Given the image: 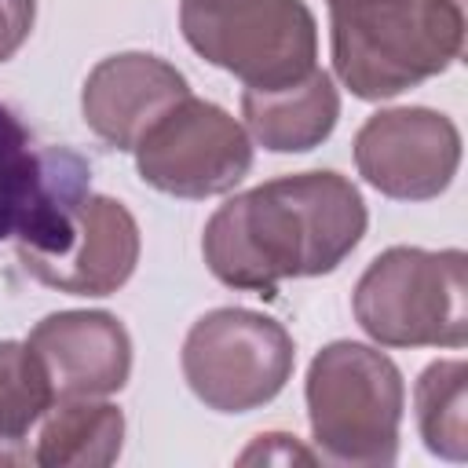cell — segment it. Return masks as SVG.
<instances>
[{
	"label": "cell",
	"mask_w": 468,
	"mask_h": 468,
	"mask_svg": "<svg viewBox=\"0 0 468 468\" xmlns=\"http://www.w3.org/2000/svg\"><path fill=\"white\" fill-rule=\"evenodd\" d=\"M358 186L329 168L267 179L219 205L201 234L208 271L245 292L271 296L285 278L336 271L366 234Z\"/></svg>",
	"instance_id": "cell-1"
},
{
	"label": "cell",
	"mask_w": 468,
	"mask_h": 468,
	"mask_svg": "<svg viewBox=\"0 0 468 468\" xmlns=\"http://www.w3.org/2000/svg\"><path fill=\"white\" fill-rule=\"evenodd\" d=\"M329 26L333 69L366 102L446 73L464 51V0H344Z\"/></svg>",
	"instance_id": "cell-2"
},
{
	"label": "cell",
	"mask_w": 468,
	"mask_h": 468,
	"mask_svg": "<svg viewBox=\"0 0 468 468\" xmlns=\"http://www.w3.org/2000/svg\"><path fill=\"white\" fill-rule=\"evenodd\" d=\"M311 439L329 461L391 464L399 457V428L406 384L399 366L355 340L325 344L307 366Z\"/></svg>",
	"instance_id": "cell-3"
},
{
	"label": "cell",
	"mask_w": 468,
	"mask_h": 468,
	"mask_svg": "<svg viewBox=\"0 0 468 468\" xmlns=\"http://www.w3.org/2000/svg\"><path fill=\"white\" fill-rule=\"evenodd\" d=\"M351 307L380 347H464L468 256L461 249H384L362 271Z\"/></svg>",
	"instance_id": "cell-4"
},
{
	"label": "cell",
	"mask_w": 468,
	"mask_h": 468,
	"mask_svg": "<svg viewBox=\"0 0 468 468\" xmlns=\"http://www.w3.org/2000/svg\"><path fill=\"white\" fill-rule=\"evenodd\" d=\"M179 29L245 88L296 84L318 58V22L303 0H179Z\"/></svg>",
	"instance_id": "cell-5"
},
{
	"label": "cell",
	"mask_w": 468,
	"mask_h": 468,
	"mask_svg": "<svg viewBox=\"0 0 468 468\" xmlns=\"http://www.w3.org/2000/svg\"><path fill=\"white\" fill-rule=\"evenodd\" d=\"M296 347L282 322L249 307L201 314L183 340V377L216 413H249L292 377Z\"/></svg>",
	"instance_id": "cell-6"
},
{
	"label": "cell",
	"mask_w": 468,
	"mask_h": 468,
	"mask_svg": "<svg viewBox=\"0 0 468 468\" xmlns=\"http://www.w3.org/2000/svg\"><path fill=\"white\" fill-rule=\"evenodd\" d=\"M143 183L172 197H216L234 190L252 168L249 132L208 99H179L135 143Z\"/></svg>",
	"instance_id": "cell-7"
},
{
	"label": "cell",
	"mask_w": 468,
	"mask_h": 468,
	"mask_svg": "<svg viewBox=\"0 0 468 468\" xmlns=\"http://www.w3.org/2000/svg\"><path fill=\"white\" fill-rule=\"evenodd\" d=\"M355 165L373 190L399 201H428L457 176L461 132L428 106L380 110L355 135Z\"/></svg>",
	"instance_id": "cell-8"
},
{
	"label": "cell",
	"mask_w": 468,
	"mask_h": 468,
	"mask_svg": "<svg viewBox=\"0 0 468 468\" xmlns=\"http://www.w3.org/2000/svg\"><path fill=\"white\" fill-rule=\"evenodd\" d=\"M139 263V223L135 216L106 197L84 194L62 227L55 249L26 267L40 285L69 296H110Z\"/></svg>",
	"instance_id": "cell-9"
},
{
	"label": "cell",
	"mask_w": 468,
	"mask_h": 468,
	"mask_svg": "<svg viewBox=\"0 0 468 468\" xmlns=\"http://www.w3.org/2000/svg\"><path fill=\"white\" fill-rule=\"evenodd\" d=\"M40 358L55 402L102 399L128 384L132 336L110 311H55L26 340Z\"/></svg>",
	"instance_id": "cell-10"
},
{
	"label": "cell",
	"mask_w": 468,
	"mask_h": 468,
	"mask_svg": "<svg viewBox=\"0 0 468 468\" xmlns=\"http://www.w3.org/2000/svg\"><path fill=\"white\" fill-rule=\"evenodd\" d=\"M186 77L146 51H121L102 58L80 91L84 124L113 150H135L146 128L186 99Z\"/></svg>",
	"instance_id": "cell-11"
},
{
	"label": "cell",
	"mask_w": 468,
	"mask_h": 468,
	"mask_svg": "<svg viewBox=\"0 0 468 468\" xmlns=\"http://www.w3.org/2000/svg\"><path fill=\"white\" fill-rule=\"evenodd\" d=\"M241 117L252 139L274 154H303L329 139L340 117V95L325 69H311L285 88H245Z\"/></svg>",
	"instance_id": "cell-12"
},
{
	"label": "cell",
	"mask_w": 468,
	"mask_h": 468,
	"mask_svg": "<svg viewBox=\"0 0 468 468\" xmlns=\"http://www.w3.org/2000/svg\"><path fill=\"white\" fill-rule=\"evenodd\" d=\"M124 413L95 399H62L51 406L33 461L44 468H106L121 457Z\"/></svg>",
	"instance_id": "cell-13"
},
{
	"label": "cell",
	"mask_w": 468,
	"mask_h": 468,
	"mask_svg": "<svg viewBox=\"0 0 468 468\" xmlns=\"http://www.w3.org/2000/svg\"><path fill=\"white\" fill-rule=\"evenodd\" d=\"M55 406L48 373L29 344L0 340V464L33 461L26 431Z\"/></svg>",
	"instance_id": "cell-14"
},
{
	"label": "cell",
	"mask_w": 468,
	"mask_h": 468,
	"mask_svg": "<svg viewBox=\"0 0 468 468\" xmlns=\"http://www.w3.org/2000/svg\"><path fill=\"white\" fill-rule=\"evenodd\" d=\"M468 366L461 358L431 362L413 388V410L420 439L431 453L446 461H468Z\"/></svg>",
	"instance_id": "cell-15"
},
{
	"label": "cell",
	"mask_w": 468,
	"mask_h": 468,
	"mask_svg": "<svg viewBox=\"0 0 468 468\" xmlns=\"http://www.w3.org/2000/svg\"><path fill=\"white\" fill-rule=\"evenodd\" d=\"M40 186V154L29 146L26 124L0 102V241L15 238Z\"/></svg>",
	"instance_id": "cell-16"
},
{
	"label": "cell",
	"mask_w": 468,
	"mask_h": 468,
	"mask_svg": "<svg viewBox=\"0 0 468 468\" xmlns=\"http://www.w3.org/2000/svg\"><path fill=\"white\" fill-rule=\"evenodd\" d=\"M37 0H0V62H7L29 37Z\"/></svg>",
	"instance_id": "cell-17"
},
{
	"label": "cell",
	"mask_w": 468,
	"mask_h": 468,
	"mask_svg": "<svg viewBox=\"0 0 468 468\" xmlns=\"http://www.w3.org/2000/svg\"><path fill=\"white\" fill-rule=\"evenodd\" d=\"M238 461H241V464H252V461H314V453L303 450V446L296 442V435L271 431V435H260Z\"/></svg>",
	"instance_id": "cell-18"
},
{
	"label": "cell",
	"mask_w": 468,
	"mask_h": 468,
	"mask_svg": "<svg viewBox=\"0 0 468 468\" xmlns=\"http://www.w3.org/2000/svg\"><path fill=\"white\" fill-rule=\"evenodd\" d=\"M325 4H329V7H333V4H344V0H325Z\"/></svg>",
	"instance_id": "cell-19"
}]
</instances>
